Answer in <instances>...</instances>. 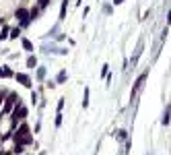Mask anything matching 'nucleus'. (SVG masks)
<instances>
[{
  "label": "nucleus",
  "mask_w": 171,
  "mask_h": 155,
  "mask_svg": "<svg viewBox=\"0 0 171 155\" xmlns=\"http://www.w3.org/2000/svg\"><path fill=\"white\" fill-rule=\"evenodd\" d=\"M83 105H85V108L89 105V89H85V101H83Z\"/></svg>",
  "instance_id": "nucleus-10"
},
{
  "label": "nucleus",
  "mask_w": 171,
  "mask_h": 155,
  "mask_svg": "<svg viewBox=\"0 0 171 155\" xmlns=\"http://www.w3.org/2000/svg\"><path fill=\"white\" fill-rule=\"evenodd\" d=\"M17 81H19L21 85H25V87H31V79L27 75H23V72H19V75H17Z\"/></svg>",
  "instance_id": "nucleus-4"
},
{
  "label": "nucleus",
  "mask_w": 171,
  "mask_h": 155,
  "mask_svg": "<svg viewBox=\"0 0 171 155\" xmlns=\"http://www.w3.org/2000/svg\"><path fill=\"white\" fill-rule=\"evenodd\" d=\"M23 48L25 50H33V44H31L29 40H23Z\"/></svg>",
  "instance_id": "nucleus-7"
},
{
  "label": "nucleus",
  "mask_w": 171,
  "mask_h": 155,
  "mask_svg": "<svg viewBox=\"0 0 171 155\" xmlns=\"http://www.w3.org/2000/svg\"><path fill=\"white\" fill-rule=\"evenodd\" d=\"M64 81H66V72H60V75H58V83H64Z\"/></svg>",
  "instance_id": "nucleus-12"
},
{
  "label": "nucleus",
  "mask_w": 171,
  "mask_h": 155,
  "mask_svg": "<svg viewBox=\"0 0 171 155\" xmlns=\"http://www.w3.org/2000/svg\"><path fill=\"white\" fill-rule=\"evenodd\" d=\"M13 151H15V155H21V153H23V147H21V145H17Z\"/></svg>",
  "instance_id": "nucleus-13"
},
{
  "label": "nucleus",
  "mask_w": 171,
  "mask_h": 155,
  "mask_svg": "<svg viewBox=\"0 0 171 155\" xmlns=\"http://www.w3.org/2000/svg\"><path fill=\"white\" fill-rule=\"evenodd\" d=\"M0 75H2V77H13V70H10L8 66H4V68L0 70Z\"/></svg>",
  "instance_id": "nucleus-5"
},
{
  "label": "nucleus",
  "mask_w": 171,
  "mask_h": 155,
  "mask_svg": "<svg viewBox=\"0 0 171 155\" xmlns=\"http://www.w3.org/2000/svg\"><path fill=\"white\" fill-rule=\"evenodd\" d=\"M62 108H64V99H60L58 101V112H62Z\"/></svg>",
  "instance_id": "nucleus-17"
},
{
  "label": "nucleus",
  "mask_w": 171,
  "mask_h": 155,
  "mask_svg": "<svg viewBox=\"0 0 171 155\" xmlns=\"http://www.w3.org/2000/svg\"><path fill=\"white\" fill-rule=\"evenodd\" d=\"M60 124H62V114L58 112V116H56V126H60Z\"/></svg>",
  "instance_id": "nucleus-15"
},
{
  "label": "nucleus",
  "mask_w": 171,
  "mask_h": 155,
  "mask_svg": "<svg viewBox=\"0 0 171 155\" xmlns=\"http://www.w3.org/2000/svg\"><path fill=\"white\" fill-rule=\"evenodd\" d=\"M27 135H29V126H27V124H23L19 130H17V136H15V139H17V143H19L21 147L33 143V136H27Z\"/></svg>",
  "instance_id": "nucleus-1"
},
{
  "label": "nucleus",
  "mask_w": 171,
  "mask_h": 155,
  "mask_svg": "<svg viewBox=\"0 0 171 155\" xmlns=\"http://www.w3.org/2000/svg\"><path fill=\"white\" fill-rule=\"evenodd\" d=\"M37 77H39V79H44V77H45V68H39L37 70Z\"/></svg>",
  "instance_id": "nucleus-14"
},
{
  "label": "nucleus",
  "mask_w": 171,
  "mask_h": 155,
  "mask_svg": "<svg viewBox=\"0 0 171 155\" xmlns=\"http://www.w3.org/2000/svg\"><path fill=\"white\" fill-rule=\"evenodd\" d=\"M120 2H122V0H113V4H120Z\"/></svg>",
  "instance_id": "nucleus-18"
},
{
  "label": "nucleus",
  "mask_w": 171,
  "mask_h": 155,
  "mask_svg": "<svg viewBox=\"0 0 171 155\" xmlns=\"http://www.w3.org/2000/svg\"><path fill=\"white\" fill-rule=\"evenodd\" d=\"M19 110L13 112V124H17V120H21V118H25L27 116V108H21V105H17Z\"/></svg>",
  "instance_id": "nucleus-3"
},
{
  "label": "nucleus",
  "mask_w": 171,
  "mask_h": 155,
  "mask_svg": "<svg viewBox=\"0 0 171 155\" xmlns=\"http://www.w3.org/2000/svg\"><path fill=\"white\" fill-rule=\"evenodd\" d=\"M0 104H2V95H0Z\"/></svg>",
  "instance_id": "nucleus-19"
},
{
  "label": "nucleus",
  "mask_w": 171,
  "mask_h": 155,
  "mask_svg": "<svg viewBox=\"0 0 171 155\" xmlns=\"http://www.w3.org/2000/svg\"><path fill=\"white\" fill-rule=\"evenodd\" d=\"M163 124H169V108H167V110H165V116H163Z\"/></svg>",
  "instance_id": "nucleus-9"
},
{
  "label": "nucleus",
  "mask_w": 171,
  "mask_h": 155,
  "mask_svg": "<svg viewBox=\"0 0 171 155\" xmlns=\"http://www.w3.org/2000/svg\"><path fill=\"white\" fill-rule=\"evenodd\" d=\"M15 104L21 105V97H19L17 93H10V95H8V99H6V104H4V108H2V112H4V114H6V112H10Z\"/></svg>",
  "instance_id": "nucleus-2"
},
{
  "label": "nucleus",
  "mask_w": 171,
  "mask_h": 155,
  "mask_svg": "<svg viewBox=\"0 0 171 155\" xmlns=\"http://www.w3.org/2000/svg\"><path fill=\"white\" fill-rule=\"evenodd\" d=\"M48 2H49V0H39V8H45V6H48Z\"/></svg>",
  "instance_id": "nucleus-16"
},
{
  "label": "nucleus",
  "mask_w": 171,
  "mask_h": 155,
  "mask_svg": "<svg viewBox=\"0 0 171 155\" xmlns=\"http://www.w3.org/2000/svg\"><path fill=\"white\" fill-rule=\"evenodd\" d=\"M144 79H147V72H144V75H140V77H138V81H136V89H138V87L142 85V83H144Z\"/></svg>",
  "instance_id": "nucleus-8"
},
{
  "label": "nucleus",
  "mask_w": 171,
  "mask_h": 155,
  "mask_svg": "<svg viewBox=\"0 0 171 155\" xmlns=\"http://www.w3.org/2000/svg\"><path fill=\"white\" fill-rule=\"evenodd\" d=\"M19 35H21V29H13V31H10V37H19Z\"/></svg>",
  "instance_id": "nucleus-11"
},
{
  "label": "nucleus",
  "mask_w": 171,
  "mask_h": 155,
  "mask_svg": "<svg viewBox=\"0 0 171 155\" xmlns=\"http://www.w3.org/2000/svg\"><path fill=\"white\" fill-rule=\"evenodd\" d=\"M27 66H29V68H35V66H37V60H35V56H31L29 60H27Z\"/></svg>",
  "instance_id": "nucleus-6"
}]
</instances>
